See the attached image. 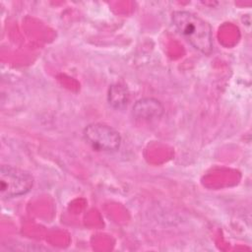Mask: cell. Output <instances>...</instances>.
<instances>
[{
	"label": "cell",
	"instance_id": "obj_4",
	"mask_svg": "<svg viewBox=\"0 0 252 252\" xmlns=\"http://www.w3.org/2000/svg\"><path fill=\"white\" fill-rule=\"evenodd\" d=\"M164 112L163 105L154 97H143L132 107L133 116L140 121H153L160 118Z\"/></svg>",
	"mask_w": 252,
	"mask_h": 252
},
{
	"label": "cell",
	"instance_id": "obj_3",
	"mask_svg": "<svg viewBox=\"0 0 252 252\" xmlns=\"http://www.w3.org/2000/svg\"><path fill=\"white\" fill-rule=\"evenodd\" d=\"M84 139L95 151L114 152L119 149L121 136L111 126L102 123H92L83 131Z\"/></svg>",
	"mask_w": 252,
	"mask_h": 252
},
{
	"label": "cell",
	"instance_id": "obj_5",
	"mask_svg": "<svg viewBox=\"0 0 252 252\" xmlns=\"http://www.w3.org/2000/svg\"><path fill=\"white\" fill-rule=\"evenodd\" d=\"M108 103L116 109L124 108L129 100L128 89L121 84H113L108 89Z\"/></svg>",
	"mask_w": 252,
	"mask_h": 252
},
{
	"label": "cell",
	"instance_id": "obj_1",
	"mask_svg": "<svg viewBox=\"0 0 252 252\" xmlns=\"http://www.w3.org/2000/svg\"><path fill=\"white\" fill-rule=\"evenodd\" d=\"M172 23L180 34L197 50L210 54L213 50L212 28L208 22L198 15L178 10L172 13Z\"/></svg>",
	"mask_w": 252,
	"mask_h": 252
},
{
	"label": "cell",
	"instance_id": "obj_2",
	"mask_svg": "<svg viewBox=\"0 0 252 252\" xmlns=\"http://www.w3.org/2000/svg\"><path fill=\"white\" fill-rule=\"evenodd\" d=\"M33 186L32 175L19 167L2 164L0 167V194L2 199L22 196Z\"/></svg>",
	"mask_w": 252,
	"mask_h": 252
}]
</instances>
